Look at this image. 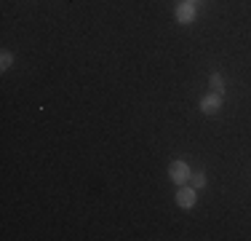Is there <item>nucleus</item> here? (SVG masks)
Returning <instances> with one entry per match:
<instances>
[{
    "label": "nucleus",
    "instance_id": "nucleus-1",
    "mask_svg": "<svg viewBox=\"0 0 251 241\" xmlns=\"http://www.w3.org/2000/svg\"><path fill=\"white\" fill-rule=\"evenodd\" d=\"M222 102H225V94H217V91H208L206 96L201 99L198 110L203 116H217L219 110H222Z\"/></svg>",
    "mask_w": 251,
    "mask_h": 241
},
{
    "label": "nucleus",
    "instance_id": "nucleus-2",
    "mask_svg": "<svg viewBox=\"0 0 251 241\" xmlns=\"http://www.w3.org/2000/svg\"><path fill=\"white\" fill-rule=\"evenodd\" d=\"M190 166H187V161H171L169 164V177H171V182L174 185H187L190 182Z\"/></svg>",
    "mask_w": 251,
    "mask_h": 241
},
{
    "label": "nucleus",
    "instance_id": "nucleus-3",
    "mask_svg": "<svg viewBox=\"0 0 251 241\" xmlns=\"http://www.w3.org/2000/svg\"><path fill=\"white\" fill-rule=\"evenodd\" d=\"M195 204H198V190L190 185V188H184V185H179L176 190V207L179 209H193Z\"/></svg>",
    "mask_w": 251,
    "mask_h": 241
},
{
    "label": "nucleus",
    "instance_id": "nucleus-4",
    "mask_svg": "<svg viewBox=\"0 0 251 241\" xmlns=\"http://www.w3.org/2000/svg\"><path fill=\"white\" fill-rule=\"evenodd\" d=\"M174 16H176L179 24H184V27H187V24H193V22H195V3L182 0V3L174 8Z\"/></svg>",
    "mask_w": 251,
    "mask_h": 241
},
{
    "label": "nucleus",
    "instance_id": "nucleus-5",
    "mask_svg": "<svg viewBox=\"0 0 251 241\" xmlns=\"http://www.w3.org/2000/svg\"><path fill=\"white\" fill-rule=\"evenodd\" d=\"M208 83H211V91L225 94V78L219 75V72H211V75H208Z\"/></svg>",
    "mask_w": 251,
    "mask_h": 241
},
{
    "label": "nucleus",
    "instance_id": "nucleus-6",
    "mask_svg": "<svg viewBox=\"0 0 251 241\" xmlns=\"http://www.w3.org/2000/svg\"><path fill=\"white\" fill-rule=\"evenodd\" d=\"M190 185H193L195 190H201L203 185H206V174H203V172H195V174H190Z\"/></svg>",
    "mask_w": 251,
    "mask_h": 241
},
{
    "label": "nucleus",
    "instance_id": "nucleus-7",
    "mask_svg": "<svg viewBox=\"0 0 251 241\" xmlns=\"http://www.w3.org/2000/svg\"><path fill=\"white\" fill-rule=\"evenodd\" d=\"M11 64H14V54H11V51H3V54H0V70L5 72Z\"/></svg>",
    "mask_w": 251,
    "mask_h": 241
},
{
    "label": "nucleus",
    "instance_id": "nucleus-8",
    "mask_svg": "<svg viewBox=\"0 0 251 241\" xmlns=\"http://www.w3.org/2000/svg\"><path fill=\"white\" fill-rule=\"evenodd\" d=\"M187 3H195V0H187Z\"/></svg>",
    "mask_w": 251,
    "mask_h": 241
}]
</instances>
